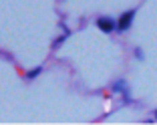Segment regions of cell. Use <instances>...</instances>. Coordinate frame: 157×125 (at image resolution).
I'll use <instances>...</instances> for the list:
<instances>
[{
  "mask_svg": "<svg viewBox=\"0 0 157 125\" xmlns=\"http://www.w3.org/2000/svg\"><path fill=\"white\" fill-rule=\"evenodd\" d=\"M38 73H40V69H34V71H30V73H28L26 77H28V79H33V77H36Z\"/></svg>",
  "mask_w": 157,
  "mask_h": 125,
  "instance_id": "3957f363",
  "label": "cell"
},
{
  "mask_svg": "<svg viewBox=\"0 0 157 125\" xmlns=\"http://www.w3.org/2000/svg\"><path fill=\"white\" fill-rule=\"evenodd\" d=\"M131 20H133V10H131V12H125L123 16H121V20H119V30H127V28H129V24H131Z\"/></svg>",
  "mask_w": 157,
  "mask_h": 125,
  "instance_id": "7a4b0ae2",
  "label": "cell"
},
{
  "mask_svg": "<svg viewBox=\"0 0 157 125\" xmlns=\"http://www.w3.org/2000/svg\"><path fill=\"white\" fill-rule=\"evenodd\" d=\"M97 26L101 28L103 33H111L113 28H115V22H113L111 18H99L97 20Z\"/></svg>",
  "mask_w": 157,
  "mask_h": 125,
  "instance_id": "6da1fadb",
  "label": "cell"
}]
</instances>
